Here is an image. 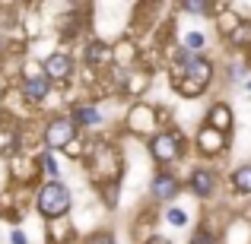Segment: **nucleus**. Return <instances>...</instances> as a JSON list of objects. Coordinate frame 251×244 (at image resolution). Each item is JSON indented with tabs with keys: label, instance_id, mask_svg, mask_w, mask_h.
<instances>
[{
	"label": "nucleus",
	"instance_id": "nucleus-1",
	"mask_svg": "<svg viewBox=\"0 0 251 244\" xmlns=\"http://www.w3.org/2000/svg\"><path fill=\"white\" fill-rule=\"evenodd\" d=\"M210 76H213V64L207 57H191V61H184V83H178V89L188 98H194L210 86Z\"/></svg>",
	"mask_w": 251,
	"mask_h": 244
},
{
	"label": "nucleus",
	"instance_id": "nucleus-2",
	"mask_svg": "<svg viewBox=\"0 0 251 244\" xmlns=\"http://www.w3.org/2000/svg\"><path fill=\"white\" fill-rule=\"evenodd\" d=\"M38 209H42V216H48V219H57V216H64L70 209V190L64 187L61 181H51L42 187V194H38Z\"/></svg>",
	"mask_w": 251,
	"mask_h": 244
},
{
	"label": "nucleus",
	"instance_id": "nucleus-3",
	"mask_svg": "<svg viewBox=\"0 0 251 244\" xmlns=\"http://www.w3.org/2000/svg\"><path fill=\"white\" fill-rule=\"evenodd\" d=\"M181 149H184V140L178 133H156L153 140H150V153H153V159L162 162V165L175 162L178 155H181Z\"/></svg>",
	"mask_w": 251,
	"mask_h": 244
},
{
	"label": "nucleus",
	"instance_id": "nucleus-4",
	"mask_svg": "<svg viewBox=\"0 0 251 244\" xmlns=\"http://www.w3.org/2000/svg\"><path fill=\"white\" fill-rule=\"evenodd\" d=\"M74 133H76V121H74V117H57V121L48 124V130H45V140H48V146L61 149V146H70Z\"/></svg>",
	"mask_w": 251,
	"mask_h": 244
},
{
	"label": "nucleus",
	"instance_id": "nucleus-5",
	"mask_svg": "<svg viewBox=\"0 0 251 244\" xmlns=\"http://www.w3.org/2000/svg\"><path fill=\"white\" fill-rule=\"evenodd\" d=\"M45 76H48V80H54V83L67 80V76H70V57L67 54H51V57H45Z\"/></svg>",
	"mask_w": 251,
	"mask_h": 244
},
{
	"label": "nucleus",
	"instance_id": "nucleus-6",
	"mask_svg": "<svg viewBox=\"0 0 251 244\" xmlns=\"http://www.w3.org/2000/svg\"><path fill=\"white\" fill-rule=\"evenodd\" d=\"M175 194H178V181L169 171H159V175L153 177V197L156 200H172Z\"/></svg>",
	"mask_w": 251,
	"mask_h": 244
},
{
	"label": "nucleus",
	"instance_id": "nucleus-7",
	"mask_svg": "<svg viewBox=\"0 0 251 244\" xmlns=\"http://www.w3.org/2000/svg\"><path fill=\"white\" fill-rule=\"evenodd\" d=\"M197 143H201V149L203 153H220L223 146H226V133L223 130H216V127H203L201 130V136H197Z\"/></svg>",
	"mask_w": 251,
	"mask_h": 244
},
{
	"label": "nucleus",
	"instance_id": "nucleus-8",
	"mask_svg": "<svg viewBox=\"0 0 251 244\" xmlns=\"http://www.w3.org/2000/svg\"><path fill=\"white\" fill-rule=\"evenodd\" d=\"M213 187H216L213 171H194V175H191V190H194L197 197H210Z\"/></svg>",
	"mask_w": 251,
	"mask_h": 244
},
{
	"label": "nucleus",
	"instance_id": "nucleus-9",
	"mask_svg": "<svg viewBox=\"0 0 251 244\" xmlns=\"http://www.w3.org/2000/svg\"><path fill=\"white\" fill-rule=\"evenodd\" d=\"M48 86H51L48 76H32V80H25L23 92H25V98H29V102H42V98L48 95Z\"/></svg>",
	"mask_w": 251,
	"mask_h": 244
},
{
	"label": "nucleus",
	"instance_id": "nucleus-10",
	"mask_svg": "<svg viewBox=\"0 0 251 244\" xmlns=\"http://www.w3.org/2000/svg\"><path fill=\"white\" fill-rule=\"evenodd\" d=\"M210 127H216V130H223L226 133L229 127H232V111L226 108V105H213V111H210Z\"/></svg>",
	"mask_w": 251,
	"mask_h": 244
},
{
	"label": "nucleus",
	"instance_id": "nucleus-11",
	"mask_svg": "<svg viewBox=\"0 0 251 244\" xmlns=\"http://www.w3.org/2000/svg\"><path fill=\"white\" fill-rule=\"evenodd\" d=\"M86 61L89 64H108L111 61V48L105 42H92L89 48H86Z\"/></svg>",
	"mask_w": 251,
	"mask_h": 244
},
{
	"label": "nucleus",
	"instance_id": "nucleus-12",
	"mask_svg": "<svg viewBox=\"0 0 251 244\" xmlns=\"http://www.w3.org/2000/svg\"><path fill=\"white\" fill-rule=\"evenodd\" d=\"M232 187L239 190V194H251V165H242L232 175Z\"/></svg>",
	"mask_w": 251,
	"mask_h": 244
},
{
	"label": "nucleus",
	"instance_id": "nucleus-13",
	"mask_svg": "<svg viewBox=\"0 0 251 244\" xmlns=\"http://www.w3.org/2000/svg\"><path fill=\"white\" fill-rule=\"evenodd\" d=\"M74 121L76 124H99V111L92 108V105H80V108L74 111Z\"/></svg>",
	"mask_w": 251,
	"mask_h": 244
},
{
	"label": "nucleus",
	"instance_id": "nucleus-14",
	"mask_svg": "<svg viewBox=\"0 0 251 244\" xmlns=\"http://www.w3.org/2000/svg\"><path fill=\"white\" fill-rule=\"evenodd\" d=\"M181 6L188 13H194V16H203V13H210V0H181Z\"/></svg>",
	"mask_w": 251,
	"mask_h": 244
},
{
	"label": "nucleus",
	"instance_id": "nucleus-15",
	"mask_svg": "<svg viewBox=\"0 0 251 244\" xmlns=\"http://www.w3.org/2000/svg\"><path fill=\"white\" fill-rule=\"evenodd\" d=\"M184 44H188L191 51H197V48H203V44H207V38H203L201 32H188V38H184Z\"/></svg>",
	"mask_w": 251,
	"mask_h": 244
},
{
	"label": "nucleus",
	"instance_id": "nucleus-16",
	"mask_svg": "<svg viewBox=\"0 0 251 244\" xmlns=\"http://www.w3.org/2000/svg\"><path fill=\"white\" fill-rule=\"evenodd\" d=\"M169 222L172 225H188V213L184 209H169Z\"/></svg>",
	"mask_w": 251,
	"mask_h": 244
},
{
	"label": "nucleus",
	"instance_id": "nucleus-17",
	"mask_svg": "<svg viewBox=\"0 0 251 244\" xmlns=\"http://www.w3.org/2000/svg\"><path fill=\"white\" fill-rule=\"evenodd\" d=\"M248 38H251V29H248V25H242V29L232 35V44H245Z\"/></svg>",
	"mask_w": 251,
	"mask_h": 244
},
{
	"label": "nucleus",
	"instance_id": "nucleus-18",
	"mask_svg": "<svg viewBox=\"0 0 251 244\" xmlns=\"http://www.w3.org/2000/svg\"><path fill=\"white\" fill-rule=\"evenodd\" d=\"M89 244H115V238H111V235H92Z\"/></svg>",
	"mask_w": 251,
	"mask_h": 244
},
{
	"label": "nucleus",
	"instance_id": "nucleus-19",
	"mask_svg": "<svg viewBox=\"0 0 251 244\" xmlns=\"http://www.w3.org/2000/svg\"><path fill=\"white\" fill-rule=\"evenodd\" d=\"M45 168H48L51 175H57V162H54V155H45Z\"/></svg>",
	"mask_w": 251,
	"mask_h": 244
},
{
	"label": "nucleus",
	"instance_id": "nucleus-20",
	"mask_svg": "<svg viewBox=\"0 0 251 244\" xmlns=\"http://www.w3.org/2000/svg\"><path fill=\"white\" fill-rule=\"evenodd\" d=\"M194 244H213V238H210L207 232H197V238H194Z\"/></svg>",
	"mask_w": 251,
	"mask_h": 244
},
{
	"label": "nucleus",
	"instance_id": "nucleus-21",
	"mask_svg": "<svg viewBox=\"0 0 251 244\" xmlns=\"http://www.w3.org/2000/svg\"><path fill=\"white\" fill-rule=\"evenodd\" d=\"M13 244H25V235L23 232H13Z\"/></svg>",
	"mask_w": 251,
	"mask_h": 244
},
{
	"label": "nucleus",
	"instance_id": "nucleus-22",
	"mask_svg": "<svg viewBox=\"0 0 251 244\" xmlns=\"http://www.w3.org/2000/svg\"><path fill=\"white\" fill-rule=\"evenodd\" d=\"M245 92H248V95H251V80H248V83H245Z\"/></svg>",
	"mask_w": 251,
	"mask_h": 244
},
{
	"label": "nucleus",
	"instance_id": "nucleus-23",
	"mask_svg": "<svg viewBox=\"0 0 251 244\" xmlns=\"http://www.w3.org/2000/svg\"><path fill=\"white\" fill-rule=\"evenodd\" d=\"M153 244H166V241H153Z\"/></svg>",
	"mask_w": 251,
	"mask_h": 244
},
{
	"label": "nucleus",
	"instance_id": "nucleus-24",
	"mask_svg": "<svg viewBox=\"0 0 251 244\" xmlns=\"http://www.w3.org/2000/svg\"><path fill=\"white\" fill-rule=\"evenodd\" d=\"M0 48H3V38H0Z\"/></svg>",
	"mask_w": 251,
	"mask_h": 244
}]
</instances>
